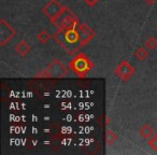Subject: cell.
<instances>
[{"label":"cell","mask_w":157,"mask_h":155,"mask_svg":"<svg viewBox=\"0 0 157 155\" xmlns=\"http://www.w3.org/2000/svg\"><path fill=\"white\" fill-rule=\"evenodd\" d=\"M135 56L137 57L139 60H145L148 56H150V52H148V48L145 46H140L135 53Z\"/></svg>","instance_id":"11"},{"label":"cell","mask_w":157,"mask_h":155,"mask_svg":"<svg viewBox=\"0 0 157 155\" xmlns=\"http://www.w3.org/2000/svg\"><path fill=\"white\" fill-rule=\"evenodd\" d=\"M52 24L57 29H61L66 28V27H78L81 23H80L78 18L72 13L69 8L65 7L61 13L55 18V21Z\"/></svg>","instance_id":"4"},{"label":"cell","mask_w":157,"mask_h":155,"mask_svg":"<svg viewBox=\"0 0 157 155\" xmlns=\"http://www.w3.org/2000/svg\"><path fill=\"white\" fill-rule=\"evenodd\" d=\"M143 1L146 3V5H148V6H153L155 2H156L157 0H143Z\"/></svg>","instance_id":"17"},{"label":"cell","mask_w":157,"mask_h":155,"mask_svg":"<svg viewBox=\"0 0 157 155\" xmlns=\"http://www.w3.org/2000/svg\"><path fill=\"white\" fill-rule=\"evenodd\" d=\"M63 8L65 6L61 5L58 0H48V3L42 8V13L53 23L55 18L61 13Z\"/></svg>","instance_id":"6"},{"label":"cell","mask_w":157,"mask_h":155,"mask_svg":"<svg viewBox=\"0 0 157 155\" xmlns=\"http://www.w3.org/2000/svg\"><path fill=\"white\" fill-rule=\"evenodd\" d=\"M139 134L141 135L142 138H144V139H146V140L151 139V138H152L153 136L155 135L154 130H153V128L151 127L150 124H147V123H145V124L142 125V126L140 127Z\"/></svg>","instance_id":"10"},{"label":"cell","mask_w":157,"mask_h":155,"mask_svg":"<svg viewBox=\"0 0 157 155\" xmlns=\"http://www.w3.org/2000/svg\"><path fill=\"white\" fill-rule=\"evenodd\" d=\"M116 140H117V134L110 128L107 129V133H105V143H107L108 145H111Z\"/></svg>","instance_id":"12"},{"label":"cell","mask_w":157,"mask_h":155,"mask_svg":"<svg viewBox=\"0 0 157 155\" xmlns=\"http://www.w3.org/2000/svg\"><path fill=\"white\" fill-rule=\"evenodd\" d=\"M145 46L148 50H155L157 48V38H155L154 36H150L147 39L145 40Z\"/></svg>","instance_id":"14"},{"label":"cell","mask_w":157,"mask_h":155,"mask_svg":"<svg viewBox=\"0 0 157 155\" xmlns=\"http://www.w3.org/2000/svg\"><path fill=\"white\" fill-rule=\"evenodd\" d=\"M69 68L78 78H84L94 68V63L84 53H78L69 61Z\"/></svg>","instance_id":"2"},{"label":"cell","mask_w":157,"mask_h":155,"mask_svg":"<svg viewBox=\"0 0 157 155\" xmlns=\"http://www.w3.org/2000/svg\"><path fill=\"white\" fill-rule=\"evenodd\" d=\"M14 50L17 52V54L20 55V56L24 57L30 53L31 46H30V44L27 43L25 40H21V41L18 42L15 46H14Z\"/></svg>","instance_id":"9"},{"label":"cell","mask_w":157,"mask_h":155,"mask_svg":"<svg viewBox=\"0 0 157 155\" xmlns=\"http://www.w3.org/2000/svg\"><path fill=\"white\" fill-rule=\"evenodd\" d=\"M155 29H156V31H157V25H156V27H155Z\"/></svg>","instance_id":"18"},{"label":"cell","mask_w":157,"mask_h":155,"mask_svg":"<svg viewBox=\"0 0 157 155\" xmlns=\"http://www.w3.org/2000/svg\"><path fill=\"white\" fill-rule=\"evenodd\" d=\"M114 74L117 76L118 79L122 80V81L126 82L128 80H130L132 78V76L135 74L136 69L132 65H131L129 61L123 60L116 66V68L114 69Z\"/></svg>","instance_id":"5"},{"label":"cell","mask_w":157,"mask_h":155,"mask_svg":"<svg viewBox=\"0 0 157 155\" xmlns=\"http://www.w3.org/2000/svg\"><path fill=\"white\" fill-rule=\"evenodd\" d=\"M53 37L69 55L76 54L78 50L84 46L83 38L78 30V26L57 29Z\"/></svg>","instance_id":"1"},{"label":"cell","mask_w":157,"mask_h":155,"mask_svg":"<svg viewBox=\"0 0 157 155\" xmlns=\"http://www.w3.org/2000/svg\"><path fill=\"white\" fill-rule=\"evenodd\" d=\"M83 1L87 3L90 7H94V6H96L97 3H98V1H100V0H83Z\"/></svg>","instance_id":"16"},{"label":"cell","mask_w":157,"mask_h":155,"mask_svg":"<svg viewBox=\"0 0 157 155\" xmlns=\"http://www.w3.org/2000/svg\"><path fill=\"white\" fill-rule=\"evenodd\" d=\"M78 30L81 33L82 38H83V44L86 45L90 41H92L96 37V33L86 24H80L78 25Z\"/></svg>","instance_id":"8"},{"label":"cell","mask_w":157,"mask_h":155,"mask_svg":"<svg viewBox=\"0 0 157 155\" xmlns=\"http://www.w3.org/2000/svg\"><path fill=\"white\" fill-rule=\"evenodd\" d=\"M68 73V68L59 59H53L48 67L36 74V78L41 79H61Z\"/></svg>","instance_id":"3"},{"label":"cell","mask_w":157,"mask_h":155,"mask_svg":"<svg viewBox=\"0 0 157 155\" xmlns=\"http://www.w3.org/2000/svg\"><path fill=\"white\" fill-rule=\"evenodd\" d=\"M16 35L15 29L5 18H0V45L5 46Z\"/></svg>","instance_id":"7"},{"label":"cell","mask_w":157,"mask_h":155,"mask_svg":"<svg viewBox=\"0 0 157 155\" xmlns=\"http://www.w3.org/2000/svg\"><path fill=\"white\" fill-rule=\"evenodd\" d=\"M147 143H148V145H150L151 148L155 151V152H157V134L153 136L151 139L147 140Z\"/></svg>","instance_id":"15"},{"label":"cell","mask_w":157,"mask_h":155,"mask_svg":"<svg viewBox=\"0 0 157 155\" xmlns=\"http://www.w3.org/2000/svg\"><path fill=\"white\" fill-rule=\"evenodd\" d=\"M52 38V36H51V33H48V30H41L40 33H38V35H37V39H38V41L40 42V43H46V42H48L50 41V39Z\"/></svg>","instance_id":"13"}]
</instances>
